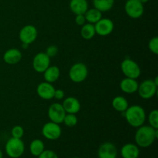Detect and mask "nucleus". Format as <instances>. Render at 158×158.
I'll list each match as a JSON object with an SVG mask.
<instances>
[{"label":"nucleus","mask_w":158,"mask_h":158,"mask_svg":"<svg viewBox=\"0 0 158 158\" xmlns=\"http://www.w3.org/2000/svg\"><path fill=\"white\" fill-rule=\"evenodd\" d=\"M63 123L68 127H75L78 123V118L76 116V114H66L63 119Z\"/></svg>","instance_id":"obj_26"},{"label":"nucleus","mask_w":158,"mask_h":158,"mask_svg":"<svg viewBox=\"0 0 158 158\" xmlns=\"http://www.w3.org/2000/svg\"><path fill=\"white\" fill-rule=\"evenodd\" d=\"M23 58V54L21 51L15 48H11L5 52L3 55V60L9 65L17 64L21 61Z\"/></svg>","instance_id":"obj_16"},{"label":"nucleus","mask_w":158,"mask_h":158,"mask_svg":"<svg viewBox=\"0 0 158 158\" xmlns=\"http://www.w3.org/2000/svg\"><path fill=\"white\" fill-rule=\"evenodd\" d=\"M80 35L84 40H89L94 38L96 35L95 27L94 24L91 23H85L82 26L81 30H80Z\"/></svg>","instance_id":"obj_24"},{"label":"nucleus","mask_w":158,"mask_h":158,"mask_svg":"<svg viewBox=\"0 0 158 158\" xmlns=\"http://www.w3.org/2000/svg\"><path fill=\"white\" fill-rule=\"evenodd\" d=\"M139 83L135 79L126 78L123 79L120 83V87L123 93L127 94H133L137 92Z\"/></svg>","instance_id":"obj_17"},{"label":"nucleus","mask_w":158,"mask_h":158,"mask_svg":"<svg viewBox=\"0 0 158 158\" xmlns=\"http://www.w3.org/2000/svg\"><path fill=\"white\" fill-rule=\"evenodd\" d=\"M96 34L100 36H106L110 35L114 29V23L111 19L102 18L94 24Z\"/></svg>","instance_id":"obj_12"},{"label":"nucleus","mask_w":158,"mask_h":158,"mask_svg":"<svg viewBox=\"0 0 158 158\" xmlns=\"http://www.w3.org/2000/svg\"><path fill=\"white\" fill-rule=\"evenodd\" d=\"M124 10L130 18L137 19L143 15L144 6L139 0H127L125 3Z\"/></svg>","instance_id":"obj_7"},{"label":"nucleus","mask_w":158,"mask_h":158,"mask_svg":"<svg viewBox=\"0 0 158 158\" xmlns=\"http://www.w3.org/2000/svg\"><path fill=\"white\" fill-rule=\"evenodd\" d=\"M69 9L75 15H84L89 9L87 0H70Z\"/></svg>","instance_id":"obj_18"},{"label":"nucleus","mask_w":158,"mask_h":158,"mask_svg":"<svg viewBox=\"0 0 158 158\" xmlns=\"http://www.w3.org/2000/svg\"><path fill=\"white\" fill-rule=\"evenodd\" d=\"M157 86L158 84L154 80H145L139 84L137 93L142 99L149 100L153 98L157 94Z\"/></svg>","instance_id":"obj_6"},{"label":"nucleus","mask_w":158,"mask_h":158,"mask_svg":"<svg viewBox=\"0 0 158 158\" xmlns=\"http://www.w3.org/2000/svg\"><path fill=\"white\" fill-rule=\"evenodd\" d=\"M139 1H140L141 3H143V4H145V3L148 2L149 0H139Z\"/></svg>","instance_id":"obj_35"},{"label":"nucleus","mask_w":158,"mask_h":158,"mask_svg":"<svg viewBox=\"0 0 158 158\" xmlns=\"http://www.w3.org/2000/svg\"><path fill=\"white\" fill-rule=\"evenodd\" d=\"M29 45L26 44V43H22V47H23L24 49H27V48L29 47Z\"/></svg>","instance_id":"obj_34"},{"label":"nucleus","mask_w":158,"mask_h":158,"mask_svg":"<svg viewBox=\"0 0 158 158\" xmlns=\"http://www.w3.org/2000/svg\"><path fill=\"white\" fill-rule=\"evenodd\" d=\"M94 8L103 12L110 10L114 5V0H93Z\"/></svg>","instance_id":"obj_23"},{"label":"nucleus","mask_w":158,"mask_h":158,"mask_svg":"<svg viewBox=\"0 0 158 158\" xmlns=\"http://www.w3.org/2000/svg\"><path fill=\"white\" fill-rule=\"evenodd\" d=\"M112 106L117 112L123 113L129 106V103L125 97L122 96H117L113 99Z\"/></svg>","instance_id":"obj_21"},{"label":"nucleus","mask_w":158,"mask_h":158,"mask_svg":"<svg viewBox=\"0 0 158 158\" xmlns=\"http://www.w3.org/2000/svg\"><path fill=\"white\" fill-rule=\"evenodd\" d=\"M38 36V31L37 29L32 25H26L23 26L19 31V38L22 43H26L30 45L36 40Z\"/></svg>","instance_id":"obj_9"},{"label":"nucleus","mask_w":158,"mask_h":158,"mask_svg":"<svg viewBox=\"0 0 158 158\" xmlns=\"http://www.w3.org/2000/svg\"><path fill=\"white\" fill-rule=\"evenodd\" d=\"M97 154L99 158H117V148L113 143L105 142L100 146Z\"/></svg>","instance_id":"obj_14"},{"label":"nucleus","mask_w":158,"mask_h":158,"mask_svg":"<svg viewBox=\"0 0 158 158\" xmlns=\"http://www.w3.org/2000/svg\"><path fill=\"white\" fill-rule=\"evenodd\" d=\"M148 48L150 51L155 55L158 54V37L154 36L148 43Z\"/></svg>","instance_id":"obj_29"},{"label":"nucleus","mask_w":158,"mask_h":158,"mask_svg":"<svg viewBox=\"0 0 158 158\" xmlns=\"http://www.w3.org/2000/svg\"><path fill=\"white\" fill-rule=\"evenodd\" d=\"M85 19H86V22L91 23V24H95L97 23L99 20L103 18L102 15V12L99 11L98 9L93 8V9H88L87 11L85 12L84 14Z\"/></svg>","instance_id":"obj_22"},{"label":"nucleus","mask_w":158,"mask_h":158,"mask_svg":"<svg viewBox=\"0 0 158 158\" xmlns=\"http://www.w3.org/2000/svg\"><path fill=\"white\" fill-rule=\"evenodd\" d=\"M73 158H79V157H73Z\"/></svg>","instance_id":"obj_37"},{"label":"nucleus","mask_w":158,"mask_h":158,"mask_svg":"<svg viewBox=\"0 0 158 158\" xmlns=\"http://www.w3.org/2000/svg\"><path fill=\"white\" fill-rule=\"evenodd\" d=\"M158 137V131L150 125H142L135 133V141L138 147L146 148L151 146Z\"/></svg>","instance_id":"obj_1"},{"label":"nucleus","mask_w":158,"mask_h":158,"mask_svg":"<svg viewBox=\"0 0 158 158\" xmlns=\"http://www.w3.org/2000/svg\"><path fill=\"white\" fill-rule=\"evenodd\" d=\"M11 134H12V137L22 139V137L24 135V129L20 125H15L12 127V131H11Z\"/></svg>","instance_id":"obj_28"},{"label":"nucleus","mask_w":158,"mask_h":158,"mask_svg":"<svg viewBox=\"0 0 158 158\" xmlns=\"http://www.w3.org/2000/svg\"><path fill=\"white\" fill-rule=\"evenodd\" d=\"M47 114L50 121L60 124L63 123L66 113L63 109L62 104L55 103L49 106Z\"/></svg>","instance_id":"obj_11"},{"label":"nucleus","mask_w":158,"mask_h":158,"mask_svg":"<svg viewBox=\"0 0 158 158\" xmlns=\"http://www.w3.org/2000/svg\"><path fill=\"white\" fill-rule=\"evenodd\" d=\"M45 150L44 143L40 139H35L29 145V151L31 154L35 157H39L40 154Z\"/></svg>","instance_id":"obj_25"},{"label":"nucleus","mask_w":158,"mask_h":158,"mask_svg":"<svg viewBox=\"0 0 158 158\" xmlns=\"http://www.w3.org/2000/svg\"><path fill=\"white\" fill-rule=\"evenodd\" d=\"M43 73L45 81L52 83L57 81L60 78V69L56 66H49Z\"/></svg>","instance_id":"obj_20"},{"label":"nucleus","mask_w":158,"mask_h":158,"mask_svg":"<svg viewBox=\"0 0 158 158\" xmlns=\"http://www.w3.org/2000/svg\"><path fill=\"white\" fill-rule=\"evenodd\" d=\"M50 66V57L46 52H38L32 60V68L35 72L43 73Z\"/></svg>","instance_id":"obj_10"},{"label":"nucleus","mask_w":158,"mask_h":158,"mask_svg":"<svg viewBox=\"0 0 158 158\" xmlns=\"http://www.w3.org/2000/svg\"><path fill=\"white\" fill-rule=\"evenodd\" d=\"M123 117L130 126L138 128L143 125L146 121V112L142 106L139 105H133L128 106L127 109L123 112Z\"/></svg>","instance_id":"obj_2"},{"label":"nucleus","mask_w":158,"mask_h":158,"mask_svg":"<svg viewBox=\"0 0 158 158\" xmlns=\"http://www.w3.org/2000/svg\"><path fill=\"white\" fill-rule=\"evenodd\" d=\"M149 125L154 129L158 130V111L157 110H153L148 115Z\"/></svg>","instance_id":"obj_27"},{"label":"nucleus","mask_w":158,"mask_h":158,"mask_svg":"<svg viewBox=\"0 0 158 158\" xmlns=\"http://www.w3.org/2000/svg\"><path fill=\"white\" fill-rule=\"evenodd\" d=\"M88 77V68L83 63H77L73 65L69 70V77L71 81L80 83L86 80Z\"/></svg>","instance_id":"obj_5"},{"label":"nucleus","mask_w":158,"mask_h":158,"mask_svg":"<svg viewBox=\"0 0 158 158\" xmlns=\"http://www.w3.org/2000/svg\"><path fill=\"white\" fill-rule=\"evenodd\" d=\"M140 150L137 145L134 143H126L121 148V156L123 158H138Z\"/></svg>","instance_id":"obj_19"},{"label":"nucleus","mask_w":158,"mask_h":158,"mask_svg":"<svg viewBox=\"0 0 158 158\" xmlns=\"http://www.w3.org/2000/svg\"><path fill=\"white\" fill-rule=\"evenodd\" d=\"M55 87L48 82H42L37 86L36 93L37 95L41 99L45 100H50L53 99Z\"/></svg>","instance_id":"obj_13"},{"label":"nucleus","mask_w":158,"mask_h":158,"mask_svg":"<svg viewBox=\"0 0 158 158\" xmlns=\"http://www.w3.org/2000/svg\"><path fill=\"white\" fill-rule=\"evenodd\" d=\"M75 23L77 26H82L86 23V19L84 15H76Z\"/></svg>","instance_id":"obj_32"},{"label":"nucleus","mask_w":158,"mask_h":158,"mask_svg":"<svg viewBox=\"0 0 158 158\" xmlns=\"http://www.w3.org/2000/svg\"><path fill=\"white\" fill-rule=\"evenodd\" d=\"M65 97V93L63 89H55V92H54V96H53V98L56 99V100H61L64 98Z\"/></svg>","instance_id":"obj_33"},{"label":"nucleus","mask_w":158,"mask_h":158,"mask_svg":"<svg viewBox=\"0 0 158 158\" xmlns=\"http://www.w3.org/2000/svg\"><path fill=\"white\" fill-rule=\"evenodd\" d=\"M38 158H58L57 154L51 150H44L40 154Z\"/></svg>","instance_id":"obj_31"},{"label":"nucleus","mask_w":158,"mask_h":158,"mask_svg":"<svg viewBox=\"0 0 158 158\" xmlns=\"http://www.w3.org/2000/svg\"><path fill=\"white\" fill-rule=\"evenodd\" d=\"M5 150L9 157L19 158L24 154L25 144L22 139L11 137L6 142Z\"/></svg>","instance_id":"obj_3"},{"label":"nucleus","mask_w":158,"mask_h":158,"mask_svg":"<svg viewBox=\"0 0 158 158\" xmlns=\"http://www.w3.org/2000/svg\"><path fill=\"white\" fill-rule=\"evenodd\" d=\"M120 69L123 75L127 78L137 80L141 74L140 66L134 60L130 58H127L122 61L120 64Z\"/></svg>","instance_id":"obj_4"},{"label":"nucleus","mask_w":158,"mask_h":158,"mask_svg":"<svg viewBox=\"0 0 158 158\" xmlns=\"http://www.w3.org/2000/svg\"><path fill=\"white\" fill-rule=\"evenodd\" d=\"M3 157V154H2V151L0 150V158H2Z\"/></svg>","instance_id":"obj_36"},{"label":"nucleus","mask_w":158,"mask_h":158,"mask_svg":"<svg viewBox=\"0 0 158 158\" xmlns=\"http://www.w3.org/2000/svg\"><path fill=\"white\" fill-rule=\"evenodd\" d=\"M59 52V49L55 45H50V46H48L46 48V55L48 56L49 57H54L57 55Z\"/></svg>","instance_id":"obj_30"},{"label":"nucleus","mask_w":158,"mask_h":158,"mask_svg":"<svg viewBox=\"0 0 158 158\" xmlns=\"http://www.w3.org/2000/svg\"><path fill=\"white\" fill-rule=\"evenodd\" d=\"M63 109L66 114H76L80 112L81 109V104L78 99L74 97H68L63 100L62 103Z\"/></svg>","instance_id":"obj_15"},{"label":"nucleus","mask_w":158,"mask_h":158,"mask_svg":"<svg viewBox=\"0 0 158 158\" xmlns=\"http://www.w3.org/2000/svg\"><path fill=\"white\" fill-rule=\"evenodd\" d=\"M42 134L47 140H56L61 136L62 129L59 123L52 121L48 122L43 125L42 128Z\"/></svg>","instance_id":"obj_8"}]
</instances>
